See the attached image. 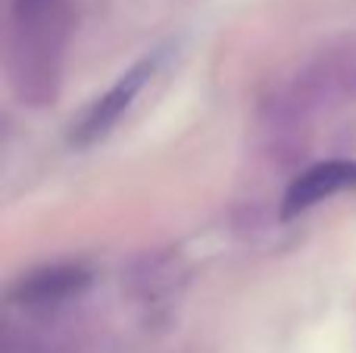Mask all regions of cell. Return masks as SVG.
I'll list each match as a JSON object with an SVG mask.
<instances>
[{
  "label": "cell",
  "mask_w": 356,
  "mask_h": 353,
  "mask_svg": "<svg viewBox=\"0 0 356 353\" xmlns=\"http://www.w3.org/2000/svg\"><path fill=\"white\" fill-rule=\"evenodd\" d=\"M350 188H356V160H328L319 166H309L288 185L282 200V216H300V213L313 210L316 204L341 191H350Z\"/></svg>",
  "instance_id": "cell-2"
},
{
  "label": "cell",
  "mask_w": 356,
  "mask_h": 353,
  "mask_svg": "<svg viewBox=\"0 0 356 353\" xmlns=\"http://www.w3.org/2000/svg\"><path fill=\"white\" fill-rule=\"evenodd\" d=\"M85 288H88V272L81 266H47L25 275L16 288V297L19 304L47 306V304H60V300L75 297Z\"/></svg>",
  "instance_id": "cell-3"
},
{
  "label": "cell",
  "mask_w": 356,
  "mask_h": 353,
  "mask_svg": "<svg viewBox=\"0 0 356 353\" xmlns=\"http://www.w3.org/2000/svg\"><path fill=\"white\" fill-rule=\"evenodd\" d=\"M156 60H141L129 69V72L119 75V81L104 91L85 113L79 116V122H72V131H69V141L75 147H91V144L104 141L113 129L119 125V119L129 113V106L135 104V97L141 94V88L147 85V79L154 75Z\"/></svg>",
  "instance_id": "cell-1"
},
{
  "label": "cell",
  "mask_w": 356,
  "mask_h": 353,
  "mask_svg": "<svg viewBox=\"0 0 356 353\" xmlns=\"http://www.w3.org/2000/svg\"><path fill=\"white\" fill-rule=\"evenodd\" d=\"M54 10H60V0H13V19L16 22L41 19Z\"/></svg>",
  "instance_id": "cell-4"
}]
</instances>
